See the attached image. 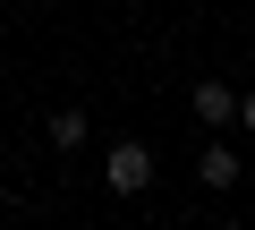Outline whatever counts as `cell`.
<instances>
[{"label": "cell", "instance_id": "1", "mask_svg": "<svg viewBox=\"0 0 255 230\" xmlns=\"http://www.w3.org/2000/svg\"><path fill=\"white\" fill-rule=\"evenodd\" d=\"M102 188H111V196H145V188H153V145L119 137V145L102 154Z\"/></svg>", "mask_w": 255, "mask_h": 230}, {"label": "cell", "instance_id": "2", "mask_svg": "<svg viewBox=\"0 0 255 230\" xmlns=\"http://www.w3.org/2000/svg\"><path fill=\"white\" fill-rule=\"evenodd\" d=\"M196 188H238V154L204 128V145H196Z\"/></svg>", "mask_w": 255, "mask_h": 230}, {"label": "cell", "instance_id": "3", "mask_svg": "<svg viewBox=\"0 0 255 230\" xmlns=\"http://www.w3.org/2000/svg\"><path fill=\"white\" fill-rule=\"evenodd\" d=\"M187 111H196V120H204V128H230V120H238V94H230L221 77H204V85L187 94Z\"/></svg>", "mask_w": 255, "mask_h": 230}, {"label": "cell", "instance_id": "4", "mask_svg": "<svg viewBox=\"0 0 255 230\" xmlns=\"http://www.w3.org/2000/svg\"><path fill=\"white\" fill-rule=\"evenodd\" d=\"M85 137H94V120H85V111H51V120H43V145H51V154H77Z\"/></svg>", "mask_w": 255, "mask_h": 230}, {"label": "cell", "instance_id": "5", "mask_svg": "<svg viewBox=\"0 0 255 230\" xmlns=\"http://www.w3.org/2000/svg\"><path fill=\"white\" fill-rule=\"evenodd\" d=\"M230 128H247V137H255V94H238V120H230Z\"/></svg>", "mask_w": 255, "mask_h": 230}]
</instances>
